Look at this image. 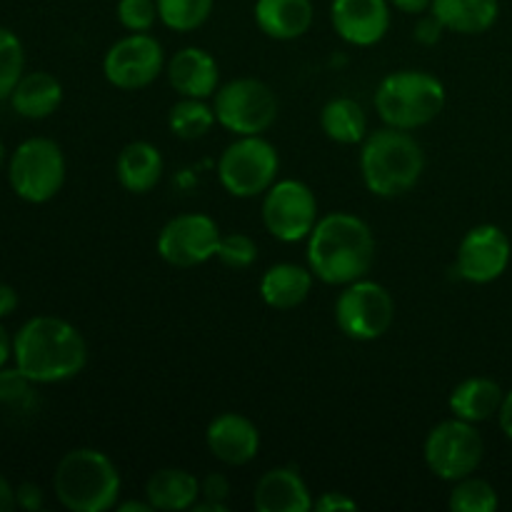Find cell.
<instances>
[{
    "mask_svg": "<svg viewBox=\"0 0 512 512\" xmlns=\"http://www.w3.org/2000/svg\"><path fill=\"white\" fill-rule=\"evenodd\" d=\"M13 363L35 385L73 380L88 363V343L73 323L55 315H35L13 335Z\"/></svg>",
    "mask_w": 512,
    "mask_h": 512,
    "instance_id": "1",
    "label": "cell"
},
{
    "mask_svg": "<svg viewBox=\"0 0 512 512\" xmlns=\"http://www.w3.org/2000/svg\"><path fill=\"white\" fill-rule=\"evenodd\" d=\"M308 265L328 285H350L375 265V238L363 218L328 213L308 235Z\"/></svg>",
    "mask_w": 512,
    "mask_h": 512,
    "instance_id": "2",
    "label": "cell"
},
{
    "mask_svg": "<svg viewBox=\"0 0 512 512\" xmlns=\"http://www.w3.org/2000/svg\"><path fill=\"white\" fill-rule=\"evenodd\" d=\"M425 170V153L408 130L383 128L370 133L360 150V173L378 198H398L418 185Z\"/></svg>",
    "mask_w": 512,
    "mask_h": 512,
    "instance_id": "3",
    "label": "cell"
},
{
    "mask_svg": "<svg viewBox=\"0 0 512 512\" xmlns=\"http://www.w3.org/2000/svg\"><path fill=\"white\" fill-rule=\"evenodd\" d=\"M118 468L105 453L95 448H75L58 460L53 475L55 498L70 512H105L118 505Z\"/></svg>",
    "mask_w": 512,
    "mask_h": 512,
    "instance_id": "4",
    "label": "cell"
},
{
    "mask_svg": "<svg viewBox=\"0 0 512 512\" xmlns=\"http://www.w3.org/2000/svg\"><path fill=\"white\" fill-rule=\"evenodd\" d=\"M375 108L390 128H423L443 113L445 85L425 70H398L380 80Z\"/></svg>",
    "mask_w": 512,
    "mask_h": 512,
    "instance_id": "5",
    "label": "cell"
},
{
    "mask_svg": "<svg viewBox=\"0 0 512 512\" xmlns=\"http://www.w3.org/2000/svg\"><path fill=\"white\" fill-rule=\"evenodd\" d=\"M65 155L50 138H28L10 153L8 183L20 200L43 205L65 185Z\"/></svg>",
    "mask_w": 512,
    "mask_h": 512,
    "instance_id": "6",
    "label": "cell"
},
{
    "mask_svg": "<svg viewBox=\"0 0 512 512\" xmlns=\"http://www.w3.org/2000/svg\"><path fill=\"white\" fill-rule=\"evenodd\" d=\"M280 170L278 150L260 135H238L225 148L218 163V178L235 198H255L268 193Z\"/></svg>",
    "mask_w": 512,
    "mask_h": 512,
    "instance_id": "7",
    "label": "cell"
},
{
    "mask_svg": "<svg viewBox=\"0 0 512 512\" xmlns=\"http://www.w3.org/2000/svg\"><path fill=\"white\" fill-rule=\"evenodd\" d=\"M213 98L215 120L235 135H260L278 118V98L258 78L230 80L215 90Z\"/></svg>",
    "mask_w": 512,
    "mask_h": 512,
    "instance_id": "8",
    "label": "cell"
},
{
    "mask_svg": "<svg viewBox=\"0 0 512 512\" xmlns=\"http://www.w3.org/2000/svg\"><path fill=\"white\" fill-rule=\"evenodd\" d=\"M483 453V435L468 420H445L425 438V463L430 473L448 483H458L473 475L483 463Z\"/></svg>",
    "mask_w": 512,
    "mask_h": 512,
    "instance_id": "9",
    "label": "cell"
},
{
    "mask_svg": "<svg viewBox=\"0 0 512 512\" xmlns=\"http://www.w3.org/2000/svg\"><path fill=\"white\" fill-rule=\"evenodd\" d=\"M395 318V300L380 283L360 278L345 285L335 300V323L348 338L368 343L388 333Z\"/></svg>",
    "mask_w": 512,
    "mask_h": 512,
    "instance_id": "10",
    "label": "cell"
},
{
    "mask_svg": "<svg viewBox=\"0 0 512 512\" xmlns=\"http://www.w3.org/2000/svg\"><path fill=\"white\" fill-rule=\"evenodd\" d=\"M318 220L315 193L300 180H278L265 193L263 223L273 238L283 243H298L313 233Z\"/></svg>",
    "mask_w": 512,
    "mask_h": 512,
    "instance_id": "11",
    "label": "cell"
},
{
    "mask_svg": "<svg viewBox=\"0 0 512 512\" xmlns=\"http://www.w3.org/2000/svg\"><path fill=\"white\" fill-rule=\"evenodd\" d=\"M223 233L210 215L183 213L163 225L158 253L173 268H198L215 258Z\"/></svg>",
    "mask_w": 512,
    "mask_h": 512,
    "instance_id": "12",
    "label": "cell"
},
{
    "mask_svg": "<svg viewBox=\"0 0 512 512\" xmlns=\"http://www.w3.org/2000/svg\"><path fill=\"white\" fill-rule=\"evenodd\" d=\"M163 45L150 33H130L110 45L103 60V73L120 90L148 88L163 73Z\"/></svg>",
    "mask_w": 512,
    "mask_h": 512,
    "instance_id": "13",
    "label": "cell"
},
{
    "mask_svg": "<svg viewBox=\"0 0 512 512\" xmlns=\"http://www.w3.org/2000/svg\"><path fill=\"white\" fill-rule=\"evenodd\" d=\"M510 240L498 225H478L468 230L458 245L455 268L458 275L468 283L488 285L498 280L510 265Z\"/></svg>",
    "mask_w": 512,
    "mask_h": 512,
    "instance_id": "14",
    "label": "cell"
},
{
    "mask_svg": "<svg viewBox=\"0 0 512 512\" xmlns=\"http://www.w3.org/2000/svg\"><path fill=\"white\" fill-rule=\"evenodd\" d=\"M333 28L345 43L370 48L380 43L390 28L388 0H333L330 5Z\"/></svg>",
    "mask_w": 512,
    "mask_h": 512,
    "instance_id": "15",
    "label": "cell"
},
{
    "mask_svg": "<svg viewBox=\"0 0 512 512\" xmlns=\"http://www.w3.org/2000/svg\"><path fill=\"white\" fill-rule=\"evenodd\" d=\"M205 443H208V450L215 460L238 468V465L250 463L258 455V425L240 413H223L210 420Z\"/></svg>",
    "mask_w": 512,
    "mask_h": 512,
    "instance_id": "16",
    "label": "cell"
},
{
    "mask_svg": "<svg viewBox=\"0 0 512 512\" xmlns=\"http://www.w3.org/2000/svg\"><path fill=\"white\" fill-rule=\"evenodd\" d=\"M253 505L260 512H308L315 500L295 468H273L255 485Z\"/></svg>",
    "mask_w": 512,
    "mask_h": 512,
    "instance_id": "17",
    "label": "cell"
},
{
    "mask_svg": "<svg viewBox=\"0 0 512 512\" xmlns=\"http://www.w3.org/2000/svg\"><path fill=\"white\" fill-rule=\"evenodd\" d=\"M168 80L183 98H210L220 85V68L203 48H183L170 58Z\"/></svg>",
    "mask_w": 512,
    "mask_h": 512,
    "instance_id": "18",
    "label": "cell"
},
{
    "mask_svg": "<svg viewBox=\"0 0 512 512\" xmlns=\"http://www.w3.org/2000/svg\"><path fill=\"white\" fill-rule=\"evenodd\" d=\"M313 270L295 263H278L260 278V298L275 310H293L308 300L313 290Z\"/></svg>",
    "mask_w": 512,
    "mask_h": 512,
    "instance_id": "19",
    "label": "cell"
},
{
    "mask_svg": "<svg viewBox=\"0 0 512 512\" xmlns=\"http://www.w3.org/2000/svg\"><path fill=\"white\" fill-rule=\"evenodd\" d=\"M255 23L268 38L295 40L313 25V3L310 0H258Z\"/></svg>",
    "mask_w": 512,
    "mask_h": 512,
    "instance_id": "20",
    "label": "cell"
},
{
    "mask_svg": "<svg viewBox=\"0 0 512 512\" xmlns=\"http://www.w3.org/2000/svg\"><path fill=\"white\" fill-rule=\"evenodd\" d=\"M8 100L20 118L45 120L63 103V85L55 75L45 73V70L23 73Z\"/></svg>",
    "mask_w": 512,
    "mask_h": 512,
    "instance_id": "21",
    "label": "cell"
},
{
    "mask_svg": "<svg viewBox=\"0 0 512 512\" xmlns=\"http://www.w3.org/2000/svg\"><path fill=\"white\" fill-rule=\"evenodd\" d=\"M115 173H118V183L128 193L145 195L163 178V155L148 140H135L125 145L123 153L118 155Z\"/></svg>",
    "mask_w": 512,
    "mask_h": 512,
    "instance_id": "22",
    "label": "cell"
},
{
    "mask_svg": "<svg viewBox=\"0 0 512 512\" xmlns=\"http://www.w3.org/2000/svg\"><path fill=\"white\" fill-rule=\"evenodd\" d=\"M145 498L155 510H193V505L200 498V480L183 468H163L148 478Z\"/></svg>",
    "mask_w": 512,
    "mask_h": 512,
    "instance_id": "23",
    "label": "cell"
},
{
    "mask_svg": "<svg viewBox=\"0 0 512 512\" xmlns=\"http://www.w3.org/2000/svg\"><path fill=\"white\" fill-rule=\"evenodd\" d=\"M430 13L445 30L460 35L488 33L500 15L498 0H433Z\"/></svg>",
    "mask_w": 512,
    "mask_h": 512,
    "instance_id": "24",
    "label": "cell"
},
{
    "mask_svg": "<svg viewBox=\"0 0 512 512\" xmlns=\"http://www.w3.org/2000/svg\"><path fill=\"white\" fill-rule=\"evenodd\" d=\"M503 388L490 378H468L450 393V413L468 423H485V420L495 418L503 405Z\"/></svg>",
    "mask_w": 512,
    "mask_h": 512,
    "instance_id": "25",
    "label": "cell"
},
{
    "mask_svg": "<svg viewBox=\"0 0 512 512\" xmlns=\"http://www.w3.org/2000/svg\"><path fill=\"white\" fill-rule=\"evenodd\" d=\"M320 125L323 133L340 145H358L368 138V118L353 98L330 100L320 113Z\"/></svg>",
    "mask_w": 512,
    "mask_h": 512,
    "instance_id": "26",
    "label": "cell"
},
{
    "mask_svg": "<svg viewBox=\"0 0 512 512\" xmlns=\"http://www.w3.org/2000/svg\"><path fill=\"white\" fill-rule=\"evenodd\" d=\"M215 120V110L203 98H183L170 108L168 125L173 135L183 140H198L208 133Z\"/></svg>",
    "mask_w": 512,
    "mask_h": 512,
    "instance_id": "27",
    "label": "cell"
},
{
    "mask_svg": "<svg viewBox=\"0 0 512 512\" xmlns=\"http://www.w3.org/2000/svg\"><path fill=\"white\" fill-rule=\"evenodd\" d=\"M215 0H158V18L175 33L198 30L213 13Z\"/></svg>",
    "mask_w": 512,
    "mask_h": 512,
    "instance_id": "28",
    "label": "cell"
},
{
    "mask_svg": "<svg viewBox=\"0 0 512 512\" xmlns=\"http://www.w3.org/2000/svg\"><path fill=\"white\" fill-rule=\"evenodd\" d=\"M450 510L453 512H495L498 510V490L488 483L468 475V478L458 480L455 488L450 490L448 500Z\"/></svg>",
    "mask_w": 512,
    "mask_h": 512,
    "instance_id": "29",
    "label": "cell"
},
{
    "mask_svg": "<svg viewBox=\"0 0 512 512\" xmlns=\"http://www.w3.org/2000/svg\"><path fill=\"white\" fill-rule=\"evenodd\" d=\"M25 73V50L18 35L0 25V103L10 98Z\"/></svg>",
    "mask_w": 512,
    "mask_h": 512,
    "instance_id": "30",
    "label": "cell"
},
{
    "mask_svg": "<svg viewBox=\"0 0 512 512\" xmlns=\"http://www.w3.org/2000/svg\"><path fill=\"white\" fill-rule=\"evenodd\" d=\"M33 380L13 365V368H0V405L10 410H25L33 405Z\"/></svg>",
    "mask_w": 512,
    "mask_h": 512,
    "instance_id": "31",
    "label": "cell"
},
{
    "mask_svg": "<svg viewBox=\"0 0 512 512\" xmlns=\"http://www.w3.org/2000/svg\"><path fill=\"white\" fill-rule=\"evenodd\" d=\"M215 258L230 270H245L258 258V243L248 233H228L220 238Z\"/></svg>",
    "mask_w": 512,
    "mask_h": 512,
    "instance_id": "32",
    "label": "cell"
},
{
    "mask_svg": "<svg viewBox=\"0 0 512 512\" xmlns=\"http://www.w3.org/2000/svg\"><path fill=\"white\" fill-rule=\"evenodd\" d=\"M115 13L128 33H150L158 20V0H118Z\"/></svg>",
    "mask_w": 512,
    "mask_h": 512,
    "instance_id": "33",
    "label": "cell"
},
{
    "mask_svg": "<svg viewBox=\"0 0 512 512\" xmlns=\"http://www.w3.org/2000/svg\"><path fill=\"white\" fill-rule=\"evenodd\" d=\"M200 498L215 500V503H228L230 480L223 473H210L200 480Z\"/></svg>",
    "mask_w": 512,
    "mask_h": 512,
    "instance_id": "34",
    "label": "cell"
},
{
    "mask_svg": "<svg viewBox=\"0 0 512 512\" xmlns=\"http://www.w3.org/2000/svg\"><path fill=\"white\" fill-rule=\"evenodd\" d=\"M45 505V493L38 483H20L15 488V508L25 512H38Z\"/></svg>",
    "mask_w": 512,
    "mask_h": 512,
    "instance_id": "35",
    "label": "cell"
},
{
    "mask_svg": "<svg viewBox=\"0 0 512 512\" xmlns=\"http://www.w3.org/2000/svg\"><path fill=\"white\" fill-rule=\"evenodd\" d=\"M320 512H338V510H358V503L353 498H348L345 493H323L313 505Z\"/></svg>",
    "mask_w": 512,
    "mask_h": 512,
    "instance_id": "36",
    "label": "cell"
},
{
    "mask_svg": "<svg viewBox=\"0 0 512 512\" xmlns=\"http://www.w3.org/2000/svg\"><path fill=\"white\" fill-rule=\"evenodd\" d=\"M443 30H445L443 23H440V20L430 13V18H423L418 25H415V40H418V43H425V45H433V43H438L440 35H443Z\"/></svg>",
    "mask_w": 512,
    "mask_h": 512,
    "instance_id": "37",
    "label": "cell"
},
{
    "mask_svg": "<svg viewBox=\"0 0 512 512\" xmlns=\"http://www.w3.org/2000/svg\"><path fill=\"white\" fill-rule=\"evenodd\" d=\"M18 290L8 283H0V320L13 315L18 310Z\"/></svg>",
    "mask_w": 512,
    "mask_h": 512,
    "instance_id": "38",
    "label": "cell"
},
{
    "mask_svg": "<svg viewBox=\"0 0 512 512\" xmlns=\"http://www.w3.org/2000/svg\"><path fill=\"white\" fill-rule=\"evenodd\" d=\"M498 423H500V430L505 433V438L512 440V390L510 393H505L503 405H500L498 410Z\"/></svg>",
    "mask_w": 512,
    "mask_h": 512,
    "instance_id": "39",
    "label": "cell"
},
{
    "mask_svg": "<svg viewBox=\"0 0 512 512\" xmlns=\"http://www.w3.org/2000/svg\"><path fill=\"white\" fill-rule=\"evenodd\" d=\"M393 8H398L400 13H408V15H418L425 13V10L433 5V0H388Z\"/></svg>",
    "mask_w": 512,
    "mask_h": 512,
    "instance_id": "40",
    "label": "cell"
},
{
    "mask_svg": "<svg viewBox=\"0 0 512 512\" xmlns=\"http://www.w3.org/2000/svg\"><path fill=\"white\" fill-rule=\"evenodd\" d=\"M15 510V488L10 480L0 473V512Z\"/></svg>",
    "mask_w": 512,
    "mask_h": 512,
    "instance_id": "41",
    "label": "cell"
},
{
    "mask_svg": "<svg viewBox=\"0 0 512 512\" xmlns=\"http://www.w3.org/2000/svg\"><path fill=\"white\" fill-rule=\"evenodd\" d=\"M10 360H13V338H10L8 330L0 323V368H5Z\"/></svg>",
    "mask_w": 512,
    "mask_h": 512,
    "instance_id": "42",
    "label": "cell"
},
{
    "mask_svg": "<svg viewBox=\"0 0 512 512\" xmlns=\"http://www.w3.org/2000/svg\"><path fill=\"white\" fill-rule=\"evenodd\" d=\"M195 512H228V503H215V500H198L193 505Z\"/></svg>",
    "mask_w": 512,
    "mask_h": 512,
    "instance_id": "43",
    "label": "cell"
},
{
    "mask_svg": "<svg viewBox=\"0 0 512 512\" xmlns=\"http://www.w3.org/2000/svg\"><path fill=\"white\" fill-rule=\"evenodd\" d=\"M115 508H118L120 512H150V510H155L150 503H138V500H128V503H118V505H115Z\"/></svg>",
    "mask_w": 512,
    "mask_h": 512,
    "instance_id": "44",
    "label": "cell"
},
{
    "mask_svg": "<svg viewBox=\"0 0 512 512\" xmlns=\"http://www.w3.org/2000/svg\"><path fill=\"white\" fill-rule=\"evenodd\" d=\"M5 160H8V150H5V143H3V140H0V170H3Z\"/></svg>",
    "mask_w": 512,
    "mask_h": 512,
    "instance_id": "45",
    "label": "cell"
}]
</instances>
